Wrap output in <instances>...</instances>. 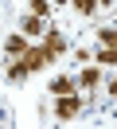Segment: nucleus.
Wrapping results in <instances>:
<instances>
[{
    "label": "nucleus",
    "instance_id": "20e7f679",
    "mask_svg": "<svg viewBox=\"0 0 117 129\" xmlns=\"http://www.w3.org/2000/svg\"><path fill=\"white\" fill-rule=\"evenodd\" d=\"M74 82H78V90H98V82H101V67H98V63H86L82 74H78Z\"/></svg>",
    "mask_w": 117,
    "mask_h": 129
},
{
    "label": "nucleus",
    "instance_id": "0eeeda50",
    "mask_svg": "<svg viewBox=\"0 0 117 129\" xmlns=\"http://www.w3.org/2000/svg\"><path fill=\"white\" fill-rule=\"evenodd\" d=\"M20 31L27 35V39H39V35L47 31V27H43V16H31V12H27V16H23V24H20Z\"/></svg>",
    "mask_w": 117,
    "mask_h": 129
},
{
    "label": "nucleus",
    "instance_id": "ddd939ff",
    "mask_svg": "<svg viewBox=\"0 0 117 129\" xmlns=\"http://www.w3.org/2000/svg\"><path fill=\"white\" fill-rule=\"evenodd\" d=\"M105 90H109V98H117V78H109V82H105Z\"/></svg>",
    "mask_w": 117,
    "mask_h": 129
},
{
    "label": "nucleus",
    "instance_id": "9d476101",
    "mask_svg": "<svg viewBox=\"0 0 117 129\" xmlns=\"http://www.w3.org/2000/svg\"><path fill=\"white\" fill-rule=\"evenodd\" d=\"M98 47H117V27H98Z\"/></svg>",
    "mask_w": 117,
    "mask_h": 129
},
{
    "label": "nucleus",
    "instance_id": "39448f33",
    "mask_svg": "<svg viewBox=\"0 0 117 129\" xmlns=\"http://www.w3.org/2000/svg\"><path fill=\"white\" fill-rule=\"evenodd\" d=\"M27 47H31V39H27L23 31H16V35H8V39H4V55H12V59H20Z\"/></svg>",
    "mask_w": 117,
    "mask_h": 129
},
{
    "label": "nucleus",
    "instance_id": "9b49d317",
    "mask_svg": "<svg viewBox=\"0 0 117 129\" xmlns=\"http://www.w3.org/2000/svg\"><path fill=\"white\" fill-rule=\"evenodd\" d=\"M70 4H74L78 16H94V12H98V0H70Z\"/></svg>",
    "mask_w": 117,
    "mask_h": 129
},
{
    "label": "nucleus",
    "instance_id": "f03ea898",
    "mask_svg": "<svg viewBox=\"0 0 117 129\" xmlns=\"http://www.w3.org/2000/svg\"><path fill=\"white\" fill-rule=\"evenodd\" d=\"M51 110H55V117H59V121H70L78 110H82V94H59Z\"/></svg>",
    "mask_w": 117,
    "mask_h": 129
},
{
    "label": "nucleus",
    "instance_id": "f257e3e1",
    "mask_svg": "<svg viewBox=\"0 0 117 129\" xmlns=\"http://www.w3.org/2000/svg\"><path fill=\"white\" fill-rule=\"evenodd\" d=\"M20 59H23V67H27V74H35V71H47V67L55 63V59H51V51H47L43 43H39V47H35V43H31V47L23 51Z\"/></svg>",
    "mask_w": 117,
    "mask_h": 129
},
{
    "label": "nucleus",
    "instance_id": "1a4fd4ad",
    "mask_svg": "<svg viewBox=\"0 0 117 129\" xmlns=\"http://www.w3.org/2000/svg\"><path fill=\"white\" fill-rule=\"evenodd\" d=\"M8 82H23V78H27V67H23V59H16V63H8Z\"/></svg>",
    "mask_w": 117,
    "mask_h": 129
},
{
    "label": "nucleus",
    "instance_id": "f8f14e48",
    "mask_svg": "<svg viewBox=\"0 0 117 129\" xmlns=\"http://www.w3.org/2000/svg\"><path fill=\"white\" fill-rule=\"evenodd\" d=\"M27 8H31V16H43V20H47V12H51V0H27Z\"/></svg>",
    "mask_w": 117,
    "mask_h": 129
},
{
    "label": "nucleus",
    "instance_id": "423d86ee",
    "mask_svg": "<svg viewBox=\"0 0 117 129\" xmlns=\"http://www.w3.org/2000/svg\"><path fill=\"white\" fill-rule=\"evenodd\" d=\"M51 94L59 98V94H78V82L70 78V74H55L51 78Z\"/></svg>",
    "mask_w": 117,
    "mask_h": 129
},
{
    "label": "nucleus",
    "instance_id": "7ed1b4c3",
    "mask_svg": "<svg viewBox=\"0 0 117 129\" xmlns=\"http://www.w3.org/2000/svg\"><path fill=\"white\" fill-rule=\"evenodd\" d=\"M43 47L51 51V59H59V55H66V35H62L59 27H47V31H43Z\"/></svg>",
    "mask_w": 117,
    "mask_h": 129
},
{
    "label": "nucleus",
    "instance_id": "6e6552de",
    "mask_svg": "<svg viewBox=\"0 0 117 129\" xmlns=\"http://www.w3.org/2000/svg\"><path fill=\"white\" fill-rule=\"evenodd\" d=\"M94 63H98V67H117V47H98Z\"/></svg>",
    "mask_w": 117,
    "mask_h": 129
},
{
    "label": "nucleus",
    "instance_id": "4468645a",
    "mask_svg": "<svg viewBox=\"0 0 117 129\" xmlns=\"http://www.w3.org/2000/svg\"><path fill=\"white\" fill-rule=\"evenodd\" d=\"M51 4H70V0H51Z\"/></svg>",
    "mask_w": 117,
    "mask_h": 129
}]
</instances>
